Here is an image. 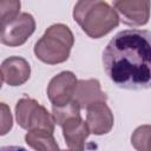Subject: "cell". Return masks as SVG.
Wrapping results in <instances>:
<instances>
[{
    "label": "cell",
    "instance_id": "obj_17",
    "mask_svg": "<svg viewBox=\"0 0 151 151\" xmlns=\"http://www.w3.org/2000/svg\"><path fill=\"white\" fill-rule=\"evenodd\" d=\"M0 151H27L26 149L21 147V146H2L0 149Z\"/></svg>",
    "mask_w": 151,
    "mask_h": 151
},
{
    "label": "cell",
    "instance_id": "obj_13",
    "mask_svg": "<svg viewBox=\"0 0 151 151\" xmlns=\"http://www.w3.org/2000/svg\"><path fill=\"white\" fill-rule=\"evenodd\" d=\"M131 144L137 151H151V125L138 126L131 136Z\"/></svg>",
    "mask_w": 151,
    "mask_h": 151
},
{
    "label": "cell",
    "instance_id": "obj_14",
    "mask_svg": "<svg viewBox=\"0 0 151 151\" xmlns=\"http://www.w3.org/2000/svg\"><path fill=\"white\" fill-rule=\"evenodd\" d=\"M80 110L81 109L78 103L72 100L65 106H52V116L54 118V122L59 126H61L67 119L80 116Z\"/></svg>",
    "mask_w": 151,
    "mask_h": 151
},
{
    "label": "cell",
    "instance_id": "obj_2",
    "mask_svg": "<svg viewBox=\"0 0 151 151\" xmlns=\"http://www.w3.org/2000/svg\"><path fill=\"white\" fill-rule=\"evenodd\" d=\"M73 18L81 29L93 39H99L119 25L117 11L100 0L78 1L73 8Z\"/></svg>",
    "mask_w": 151,
    "mask_h": 151
},
{
    "label": "cell",
    "instance_id": "obj_11",
    "mask_svg": "<svg viewBox=\"0 0 151 151\" xmlns=\"http://www.w3.org/2000/svg\"><path fill=\"white\" fill-rule=\"evenodd\" d=\"M73 100L78 103L80 109H88L98 103H106L107 96L101 91L100 83L97 79H81L77 84Z\"/></svg>",
    "mask_w": 151,
    "mask_h": 151
},
{
    "label": "cell",
    "instance_id": "obj_4",
    "mask_svg": "<svg viewBox=\"0 0 151 151\" xmlns=\"http://www.w3.org/2000/svg\"><path fill=\"white\" fill-rule=\"evenodd\" d=\"M15 117L20 127L28 131L54 132V118L42 105L32 98H21L15 105Z\"/></svg>",
    "mask_w": 151,
    "mask_h": 151
},
{
    "label": "cell",
    "instance_id": "obj_6",
    "mask_svg": "<svg viewBox=\"0 0 151 151\" xmlns=\"http://www.w3.org/2000/svg\"><path fill=\"white\" fill-rule=\"evenodd\" d=\"M78 80L73 72L63 71L54 76L48 86L47 96L52 106H65L73 100Z\"/></svg>",
    "mask_w": 151,
    "mask_h": 151
},
{
    "label": "cell",
    "instance_id": "obj_18",
    "mask_svg": "<svg viewBox=\"0 0 151 151\" xmlns=\"http://www.w3.org/2000/svg\"><path fill=\"white\" fill-rule=\"evenodd\" d=\"M61 151H70V150H61Z\"/></svg>",
    "mask_w": 151,
    "mask_h": 151
},
{
    "label": "cell",
    "instance_id": "obj_16",
    "mask_svg": "<svg viewBox=\"0 0 151 151\" xmlns=\"http://www.w3.org/2000/svg\"><path fill=\"white\" fill-rule=\"evenodd\" d=\"M12 125H13V119H12L11 111L5 103H1V132L0 134L1 136L6 134L12 129Z\"/></svg>",
    "mask_w": 151,
    "mask_h": 151
},
{
    "label": "cell",
    "instance_id": "obj_8",
    "mask_svg": "<svg viewBox=\"0 0 151 151\" xmlns=\"http://www.w3.org/2000/svg\"><path fill=\"white\" fill-rule=\"evenodd\" d=\"M31 76V66L22 57H9L1 64L2 83L9 86H20L25 84Z\"/></svg>",
    "mask_w": 151,
    "mask_h": 151
},
{
    "label": "cell",
    "instance_id": "obj_9",
    "mask_svg": "<svg viewBox=\"0 0 151 151\" xmlns=\"http://www.w3.org/2000/svg\"><path fill=\"white\" fill-rule=\"evenodd\" d=\"M63 136L70 151H85V140L88 137L90 129L81 116L67 119L63 125Z\"/></svg>",
    "mask_w": 151,
    "mask_h": 151
},
{
    "label": "cell",
    "instance_id": "obj_1",
    "mask_svg": "<svg viewBox=\"0 0 151 151\" xmlns=\"http://www.w3.org/2000/svg\"><path fill=\"white\" fill-rule=\"evenodd\" d=\"M103 66L110 80L120 88H150L151 32L137 28L118 32L104 48Z\"/></svg>",
    "mask_w": 151,
    "mask_h": 151
},
{
    "label": "cell",
    "instance_id": "obj_12",
    "mask_svg": "<svg viewBox=\"0 0 151 151\" xmlns=\"http://www.w3.org/2000/svg\"><path fill=\"white\" fill-rule=\"evenodd\" d=\"M25 142L35 151H61L53 137V133L47 131H28L25 136Z\"/></svg>",
    "mask_w": 151,
    "mask_h": 151
},
{
    "label": "cell",
    "instance_id": "obj_7",
    "mask_svg": "<svg viewBox=\"0 0 151 151\" xmlns=\"http://www.w3.org/2000/svg\"><path fill=\"white\" fill-rule=\"evenodd\" d=\"M113 8L120 14L124 24L130 26H143L149 21L151 2L147 0H117L113 1Z\"/></svg>",
    "mask_w": 151,
    "mask_h": 151
},
{
    "label": "cell",
    "instance_id": "obj_3",
    "mask_svg": "<svg viewBox=\"0 0 151 151\" xmlns=\"http://www.w3.org/2000/svg\"><path fill=\"white\" fill-rule=\"evenodd\" d=\"M73 44L72 31L64 24H54L35 42L34 54L45 64H61L68 59Z\"/></svg>",
    "mask_w": 151,
    "mask_h": 151
},
{
    "label": "cell",
    "instance_id": "obj_10",
    "mask_svg": "<svg viewBox=\"0 0 151 151\" xmlns=\"http://www.w3.org/2000/svg\"><path fill=\"white\" fill-rule=\"evenodd\" d=\"M86 113V123L90 132L97 136L106 134L113 126V113L106 103H98L88 107Z\"/></svg>",
    "mask_w": 151,
    "mask_h": 151
},
{
    "label": "cell",
    "instance_id": "obj_5",
    "mask_svg": "<svg viewBox=\"0 0 151 151\" xmlns=\"http://www.w3.org/2000/svg\"><path fill=\"white\" fill-rule=\"evenodd\" d=\"M35 29V20L29 13H20L12 21L1 25L0 40L4 45L15 47L26 42Z\"/></svg>",
    "mask_w": 151,
    "mask_h": 151
},
{
    "label": "cell",
    "instance_id": "obj_15",
    "mask_svg": "<svg viewBox=\"0 0 151 151\" xmlns=\"http://www.w3.org/2000/svg\"><path fill=\"white\" fill-rule=\"evenodd\" d=\"M20 1H0V13H1V25H5L13 19H15L20 13Z\"/></svg>",
    "mask_w": 151,
    "mask_h": 151
}]
</instances>
